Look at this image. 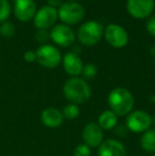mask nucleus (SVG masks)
<instances>
[{"label":"nucleus","mask_w":155,"mask_h":156,"mask_svg":"<svg viewBox=\"0 0 155 156\" xmlns=\"http://www.w3.org/2000/svg\"><path fill=\"white\" fill-rule=\"evenodd\" d=\"M65 98L73 104H83L90 99L91 89L88 83L79 76H73L66 81L63 87Z\"/></svg>","instance_id":"nucleus-1"},{"label":"nucleus","mask_w":155,"mask_h":156,"mask_svg":"<svg viewBox=\"0 0 155 156\" xmlns=\"http://www.w3.org/2000/svg\"><path fill=\"white\" fill-rule=\"evenodd\" d=\"M107 102L113 113L117 116H126L134 107V97L129 89L116 87L108 94Z\"/></svg>","instance_id":"nucleus-2"},{"label":"nucleus","mask_w":155,"mask_h":156,"mask_svg":"<svg viewBox=\"0 0 155 156\" xmlns=\"http://www.w3.org/2000/svg\"><path fill=\"white\" fill-rule=\"evenodd\" d=\"M104 34V28L96 20H88L82 23L78 30L77 37L82 45L95 46L101 41Z\"/></svg>","instance_id":"nucleus-3"},{"label":"nucleus","mask_w":155,"mask_h":156,"mask_svg":"<svg viewBox=\"0 0 155 156\" xmlns=\"http://www.w3.org/2000/svg\"><path fill=\"white\" fill-rule=\"evenodd\" d=\"M58 19L64 25H77L85 16V9L77 1L63 2L58 9Z\"/></svg>","instance_id":"nucleus-4"},{"label":"nucleus","mask_w":155,"mask_h":156,"mask_svg":"<svg viewBox=\"0 0 155 156\" xmlns=\"http://www.w3.org/2000/svg\"><path fill=\"white\" fill-rule=\"evenodd\" d=\"M35 53L36 61L39 65L45 68H49V69L58 67L63 58L60 50L55 46L49 45V44L39 46Z\"/></svg>","instance_id":"nucleus-5"},{"label":"nucleus","mask_w":155,"mask_h":156,"mask_svg":"<svg viewBox=\"0 0 155 156\" xmlns=\"http://www.w3.org/2000/svg\"><path fill=\"white\" fill-rule=\"evenodd\" d=\"M152 124V117L145 111L131 112L126 118V126L133 133H145Z\"/></svg>","instance_id":"nucleus-6"},{"label":"nucleus","mask_w":155,"mask_h":156,"mask_svg":"<svg viewBox=\"0 0 155 156\" xmlns=\"http://www.w3.org/2000/svg\"><path fill=\"white\" fill-rule=\"evenodd\" d=\"M50 39L61 47H70L76 41V34L69 26L58 23L50 31Z\"/></svg>","instance_id":"nucleus-7"},{"label":"nucleus","mask_w":155,"mask_h":156,"mask_svg":"<svg viewBox=\"0 0 155 156\" xmlns=\"http://www.w3.org/2000/svg\"><path fill=\"white\" fill-rule=\"evenodd\" d=\"M58 18V10L55 8L50 5H44L37 10L33 18V23L36 29L47 30L53 27Z\"/></svg>","instance_id":"nucleus-8"},{"label":"nucleus","mask_w":155,"mask_h":156,"mask_svg":"<svg viewBox=\"0 0 155 156\" xmlns=\"http://www.w3.org/2000/svg\"><path fill=\"white\" fill-rule=\"evenodd\" d=\"M154 0H128L126 11L136 19H143L151 16L154 11Z\"/></svg>","instance_id":"nucleus-9"},{"label":"nucleus","mask_w":155,"mask_h":156,"mask_svg":"<svg viewBox=\"0 0 155 156\" xmlns=\"http://www.w3.org/2000/svg\"><path fill=\"white\" fill-rule=\"evenodd\" d=\"M104 36L106 41L114 48H122L129 43V34L126 30L117 23H110L106 26Z\"/></svg>","instance_id":"nucleus-10"},{"label":"nucleus","mask_w":155,"mask_h":156,"mask_svg":"<svg viewBox=\"0 0 155 156\" xmlns=\"http://www.w3.org/2000/svg\"><path fill=\"white\" fill-rule=\"evenodd\" d=\"M14 11L15 17L19 21L27 23L34 18L37 9L34 0H16L14 1Z\"/></svg>","instance_id":"nucleus-11"},{"label":"nucleus","mask_w":155,"mask_h":156,"mask_svg":"<svg viewBox=\"0 0 155 156\" xmlns=\"http://www.w3.org/2000/svg\"><path fill=\"white\" fill-rule=\"evenodd\" d=\"M82 138L84 144L89 148H99L103 142V129L98 123L90 122L86 124L82 131Z\"/></svg>","instance_id":"nucleus-12"},{"label":"nucleus","mask_w":155,"mask_h":156,"mask_svg":"<svg viewBox=\"0 0 155 156\" xmlns=\"http://www.w3.org/2000/svg\"><path fill=\"white\" fill-rule=\"evenodd\" d=\"M62 62L64 70L71 78L78 76L82 73V69L84 65H83L82 60L80 58L78 53L73 51L67 52L64 55V58H62Z\"/></svg>","instance_id":"nucleus-13"},{"label":"nucleus","mask_w":155,"mask_h":156,"mask_svg":"<svg viewBox=\"0 0 155 156\" xmlns=\"http://www.w3.org/2000/svg\"><path fill=\"white\" fill-rule=\"evenodd\" d=\"M98 156H126L125 147L116 139L103 140L98 148Z\"/></svg>","instance_id":"nucleus-14"},{"label":"nucleus","mask_w":155,"mask_h":156,"mask_svg":"<svg viewBox=\"0 0 155 156\" xmlns=\"http://www.w3.org/2000/svg\"><path fill=\"white\" fill-rule=\"evenodd\" d=\"M41 123L50 129H55L63 124L64 117L60 109L55 107H47L41 114Z\"/></svg>","instance_id":"nucleus-15"},{"label":"nucleus","mask_w":155,"mask_h":156,"mask_svg":"<svg viewBox=\"0 0 155 156\" xmlns=\"http://www.w3.org/2000/svg\"><path fill=\"white\" fill-rule=\"evenodd\" d=\"M117 122H118V116L115 113H113L111 109L102 112L99 115V118H98V125L103 131L104 129L105 131L113 129L117 125Z\"/></svg>","instance_id":"nucleus-16"},{"label":"nucleus","mask_w":155,"mask_h":156,"mask_svg":"<svg viewBox=\"0 0 155 156\" xmlns=\"http://www.w3.org/2000/svg\"><path fill=\"white\" fill-rule=\"evenodd\" d=\"M140 147L149 153H155V129H149L140 137Z\"/></svg>","instance_id":"nucleus-17"},{"label":"nucleus","mask_w":155,"mask_h":156,"mask_svg":"<svg viewBox=\"0 0 155 156\" xmlns=\"http://www.w3.org/2000/svg\"><path fill=\"white\" fill-rule=\"evenodd\" d=\"M63 117L66 118L68 120H73L76 118H78V116L80 115V107L77 104L73 103H69L66 106L63 108Z\"/></svg>","instance_id":"nucleus-18"},{"label":"nucleus","mask_w":155,"mask_h":156,"mask_svg":"<svg viewBox=\"0 0 155 156\" xmlns=\"http://www.w3.org/2000/svg\"><path fill=\"white\" fill-rule=\"evenodd\" d=\"M15 32H16V28L15 25L11 21H4L0 25V34L3 37L6 38H11L12 36H14Z\"/></svg>","instance_id":"nucleus-19"},{"label":"nucleus","mask_w":155,"mask_h":156,"mask_svg":"<svg viewBox=\"0 0 155 156\" xmlns=\"http://www.w3.org/2000/svg\"><path fill=\"white\" fill-rule=\"evenodd\" d=\"M11 14V4L9 0H0V23L8 20Z\"/></svg>","instance_id":"nucleus-20"},{"label":"nucleus","mask_w":155,"mask_h":156,"mask_svg":"<svg viewBox=\"0 0 155 156\" xmlns=\"http://www.w3.org/2000/svg\"><path fill=\"white\" fill-rule=\"evenodd\" d=\"M97 66L93 63H87L86 65L83 66V69H82V74L85 79H93L96 76L97 74Z\"/></svg>","instance_id":"nucleus-21"},{"label":"nucleus","mask_w":155,"mask_h":156,"mask_svg":"<svg viewBox=\"0 0 155 156\" xmlns=\"http://www.w3.org/2000/svg\"><path fill=\"white\" fill-rule=\"evenodd\" d=\"M73 156H90V148L85 144H79L73 151Z\"/></svg>","instance_id":"nucleus-22"},{"label":"nucleus","mask_w":155,"mask_h":156,"mask_svg":"<svg viewBox=\"0 0 155 156\" xmlns=\"http://www.w3.org/2000/svg\"><path fill=\"white\" fill-rule=\"evenodd\" d=\"M35 38L38 43H41L43 45H45L50 39V32H48L47 30H37V32L35 34Z\"/></svg>","instance_id":"nucleus-23"},{"label":"nucleus","mask_w":155,"mask_h":156,"mask_svg":"<svg viewBox=\"0 0 155 156\" xmlns=\"http://www.w3.org/2000/svg\"><path fill=\"white\" fill-rule=\"evenodd\" d=\"M146 29L149 32V34L155 37V15H151L148 17V20L146 23Z\"/></svg>","instance_id":"nucleus-24"},{"label":"nucleus","mask_w":155,"mask_h":156,"mask_svg":"<svg viewBox=\"0 0 155 156\" xmlns=\"http://www.w3.org/2000/svg\"><path fill=\"white\" fill-rule=\"evenodd\" d=\"M23 58H25L26 62L28 63H33L36 61V53L32 50H28V51L25 52L23 54Z\"/></svg>","instance_id":"nucleus-25"},{"label":"nucleus","mask_w":155,"mask_h":156,"mask_svg":"<svg viewBox=\"0 0 155 156\" xmlns=\"http://www.w3.org/2000/svg\"><path fill=\"white\" fill-rule=\"evenodd\" d=\"M48 1V5L53 6L56 9V6H60L63 3V0H47Z\"/></svg>","instance_id":"nucleus-26"},{"label":"nucleus","mask_w":155,"mask_h":156,"mask_svg":"<svg viewBox=\"0 0 155 156\" xmlns=\"http://www.w3.org/2000/svg\"><path fill=\"white\" fill-rule=\"evenodd\" d=\"M68 1H77V0H68Z\"/></svg>","instance_id":"nucleus-27"},{"label":"nucleus","mask_w":155,"mask_h":156,"mask_svg":"<svg viewBox=\"0 0 155 156\" xmlns=\"http://www.w3.org/2000/svg\"><path fill=\"white\" fill-rule=\"evenodd\" d=\"M13 1H16V0H13Z\"/></svg>","instance_id":"nucleus-28"},{"label":"nucleus","mask_w":155,"mask_h":156,"mask_svg":"<svg viewBox=\"0 0 155 156\" xmlns=\"http://www.w3.org/2000/svg\"><path fill=\"white\" fill-rule=\"evenodd\" d=\"M153 156H155V154H154V155H153Z\"/></svg>","instance_id":"nucleus-29"}]
</instances>
